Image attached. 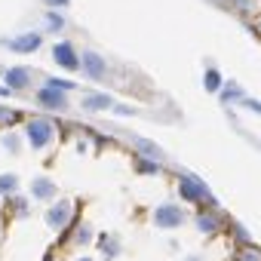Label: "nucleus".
Instances as JSON below:
<instances>
[{"mask_svg":"<svg viewBox=\"0 0 261 261\" xmlns=\"http://www.w3.org/2000/svg\"><path fill=\"white\" fill-rule=\"evenodd\" d=\"M53 133H56L53 123H49V120H43V117L28 123V142H31L34 148H46V145L53 142Z\"/></svg>","mask_w":261,"mask_h":261,"instance_id":"obj_1","label":"nucleus"},{"mask_svg":"<svg viewBox=\"0 0 261 261\" xmlns=\"http://www.w3.org/2000/svg\"><path fill=\"white\" fill-rule=\"evenodd\" d=\"M154 221H157L160 227H178V224L185 221V212L175 209V206H160L157 215H154Z\"/></svg>","mask_w":261,"mask_h":261,"instance_id":"obj_2","label":"nucleus"},{"mask_svg":"<svg viewBox=\"0 0 261 261\" xmlns=\"http://www.w3.org/2000/svg\"><path fill=\"white\" fill-rule=\"evenodd\" d=\"M181 197H185V200H203V197H206L203 181L194 178V175H185V178H181Z\"/></svg>","mask_w":261,"mask_h":261,"instance_id":"obj_3","label":"nucleus"},{"mask_svg":"<svg viewBox=\"0 0 261 261\" xmlns=\"http://www.w3.org/2000/svg\"><path fill=\"white\" fill-rule=\"evenodd\" d=\"M46 221L59 230V227H65L68 221H71V203H56L53 209H49V215H46Z\"/></svg>","mask_w":261,"mask_h":261,"instance_id":"obj_4","label":"nucleus"},{"mask_svg":"<svg viewBox=\"0 0 261 261\" xmlns=\"http://www.w3.org/2000/svg\"><path fill=\"white\" fill-rule=\"evenodd\" d=\"M56 59H59L62 68H77V56H74L71 43H59V46H56Z\"/></svg>","mask_w":261,"mask_h":261,"instance_id":"obj_5","label":"nucleus"},{"mask_svg":"<svg viewBox=\"0 0 261 261\" xmlns=\"http://www.w3.org/2000/svg\"><path fill=\"white\" fill-rule=\"evenodd\" d=\"M7 83H10L13 89H22V86L31 83V74H28L25 68H10V71H7Z\"/></svg>","mask_w":261,"mask_h":261,"instance_id":"obj_6","label":"nucleus"},{"mask_svg":"<svg viewBox=\"0 0 261 261\" xmlns=\"http://www.w3.org/2000/svg\"><path fill=\"white\" fill-rule=\"evenodd\" d=\"M10 46H13L16 53H31V49L40 46V37H37V34H25V37H19V40H10Z\"/></svg>","mask_w":261,"mask_h":261,"instance_id":"obj_7","label":"nucleus"},{"mask_svg":"<svg viewBox=\"0 0 261 261\" xmlns=\"http://www.w3.org/2000/svg\"><path fill=\"white\" fill-rule=\"evenodd\" d=\"M83 68H86L89 77H101V74H105V62H101L95 53H86V56H83Z\"/></svg>","mask_w":261,"mask_h":261,"instance_id":"obj_8","label":"nucleus"},{"mask_svg":"<svg viewBox=\"0 0 261 261\" xmlns=\"http://www.w3.org/2000/svg\"><path fill=\"white\" fill-rule=\"evenodd\" d=\"M37 98H40L43 105H56V108H62V105H65V95H62V89H56V86H53V89H40V95H37Z\"/></svg>","mask_w":261,"mask_h":261,"instance_id":"obj_9","label":"nucleus"},{"mask_svg":"<svg viewBox=\"0 0 261 261\" xmlns=\"http://www.w3.org/2000/svg\"><path fill=\"white\" fill-rule=\"evenodd\" d=\"M31 194H34V197H40V200H46V197H53V194H56V185H53V181H46V178H40V181H34Z\"/></svg>","mask_w":261,"mask_h":261,"instance_id":"obj_10","label":"nucleus"},{"mask_svg":"<svg viewBox=\"0 0 261 261\" xmlns=\"http://www.w3.org/2000/svg\"><path fill=\"white\" fill-rule=\"evenodd\" d=\"M83 108H111V98L108 95H89V98H83Z\"/></svg>","mask_w":261,"mask_h":261,"instance_id":"obj_11","label":"nucleus"},{"mask_svg":"<svg viewBox=\"0 0 261 261\" xmlns=\"http://www.w3.org/2000/svg\"><path fill=\"white\" fill-rule=\"evenodd\" d=\"M16 175H0V194H13L16 191Z\"/></svg>","mask_w":261,"mask_h":261,"instance_id":"obj_12","label":"nucleus"},{"mask_svg":"<svg viewBox=\"0 0 261 261\" xmlns=\"http://www.w3.org/2000/svg\"><path fill=\"white\" fill-rule=\"evenodd\" d=\"M200 230H218V218L203 215V218H200Z\"/></svg>","mask_w":261,"mask_h":261,"instance_id":"obj_13","label":"nucleus"},{"mask_svg":"<svg viewBox=\"0 0 261 261\" xmlns=\"http://www.w3.org/2000/svg\"><path fill=\"white\" fill-rule=\"evenodd\" d=\"M206 89H212V92L218 89V71H209L206 74Z\"/></svg>","mask_w":261,"mask_h":261,"instance_id":"obj_14","label":"nucleus"},{"mask_svg":"<svg viewBox=\"0 0 261 261\" xmlns=\"http://www.w3.org/2000/svg\"><path fill=\"white\" fill-rule=\"evenodd\" d=\"M16 120V111H7V108H0V123H13Z\"/></svg>","mask_w":261,"mask_h":261,"instance_id":"obj_15","label":"nucleus"},{"mask_svg":"<svg viewBox=\"0 0 261 261\" xmlns=\"http://www.w3.org/2000/svg\"><path fill=\"white\" fill-rule=\"evenodd\" d=\"M4 145H7L10 151H19V142H16V139H4Z\"/></svg>","mask_w":261,"mask_h":261,"instance_id":"obj_16","label":"nucleus"},{"mask_svg":"<svg viewBox=\"0 0 261 261\" xmlns=\"http://www.w3.org/2000/svg\"><path fill=\"white\" fill-rule=\"evenodd\" d=\"M243 261H258V258L255 255H243Z\"/></svg>","mask_w":261,"mask_h":261,"instance_id":"obj_17","label":"nucleus"},{"mask_svg":"<svg viewBox=\"0 0 261 261\" xmlns=\"http://www.w3.org/2000/svg\"><path fill=\"white\" fill-rule=\"evenodd\" d=\"M46 4H68V0H46Z\"/></svg>","mask_w":261,"mask_h":261,"instance_id":"obj_18","label":"nucleus"},{"mask_svg":"<svg viewBox=\"0 0 261 261\" xmlns=\"http://www.w3.org/2000/svg\"><path fill=\"white\" fill-rule=\"evenodd\" d=\"M7 92H10V89H7V86H0V95H7Z\"/></svg>","mask_w":261,"mask_h":261,"instance_id":"obj_19","label":"nucleus"},{"mask_svg":"<svg viewBox=\"0 0 261 261\" xmlns=\"http://www.w3.org/2000/svg\"><path fill=\"white\" fill-rule=\"evenodd\" d=\"M83 261H89V258H83Z\"/></svg>","mask_w":261,"mask_h":261,"instance_id":"obj_20","label":"nucleus"}]
</instances>
